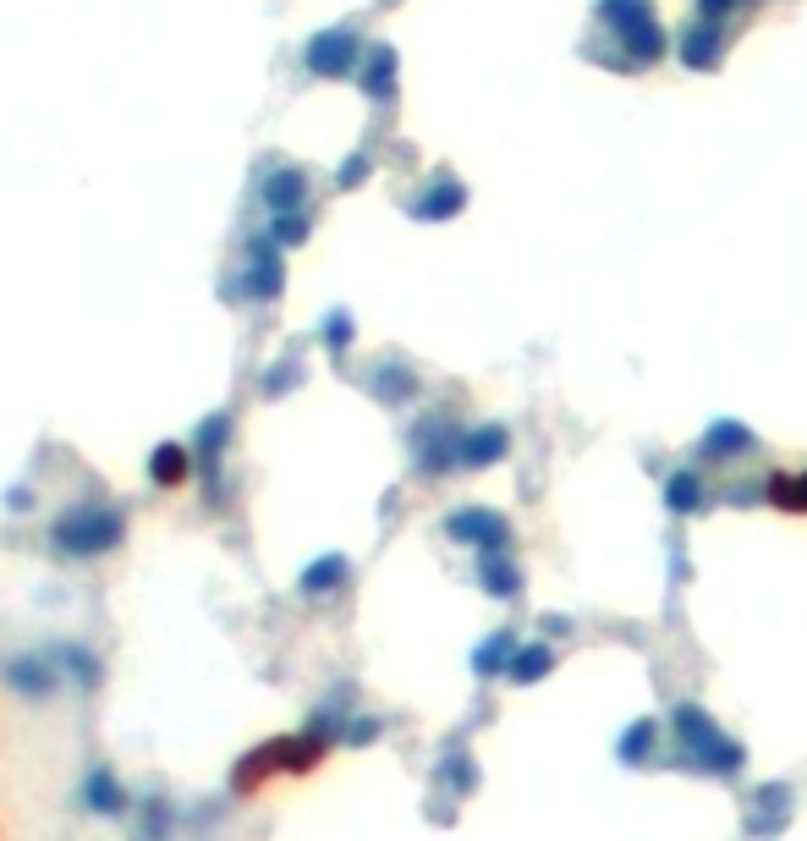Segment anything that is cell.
Wrapping results in <instances>:
<instances>
[{
	"mask_svg": "<svg viewBox=\"0 0 807 841\" xmlns=\"http://www.w3.org/2000/svg\"><path fill=\"white\" fill-rule=\"evenodd\" d=\"M593 17L615 39V66L626 72H649L670 55V28L659 23L654 0H599Z\"/></svg>",
	"mask_w": 807,
	"mask_h": 841,
	"instance_id": "obj_1",
	"label": "cell"
},
{
	"mask_svg": "<svg viewBox=\"0 0 807 841\" xmlns=\"http://www.w3.org/2000/svg\"><path fill=\"white\" fill-rule=\"evenodd\" d=\"M676 61H681L687 72H714V66L726 61V28L692 17V23L676 34Z\"/></svg>",
	"mask_w": 807,
	"mask_h": 841,
	"instance_id": "obj_2",
	"label": "cell"
},
{
	"mask_svg": "<svg viewBox=\"0 0 807 841\" xmlns=\"http://www.w3.org/2000/svg\"><path fill=\"white\" fill-rule=\"evenodd\" d=\"M764 500L774 512H785V518H807V468L796 473V468H780V473H769V484H764Z\"/></svg>",
	"mask_w": 807,
	"mask_h": 841,
	"instance_id": "obj_3",
	"label": "cell"
},
{
	"mask_svg": "<svg viewBox=\"0 0 807 841\" xmlns=\"http://www.w3.org/2000/svg\"><path fill=\"white\" fill-rule=\"evenodd\" d=\"M753 7H764V0H697V12L692 17H703V23H736V17H747Z\"/></svg>",
	"mask_w": 807,
	"mask_h": 841,
	"instance_id": "obj_4",
	"label": "cell"
},
{
	"mask_svg": "<svg viewBox=\"0 0 807 841\" xmlns=\"http://www.w3.org/2000/svg\"><path fill=\"white\" fill-rule=\"evenodd\" d=\"M159 479H182V451H159Z\"/></svg>",
	"mask_w": 807,
	"mask_h": 841,
	"instance_id": "obj_5",
	"label": "cell"
}]
</instances>
